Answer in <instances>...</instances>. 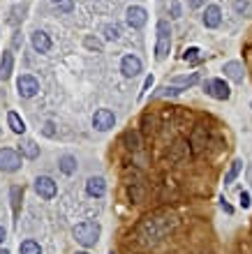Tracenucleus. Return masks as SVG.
Here are the masks:
<instances>
[{
	"instance_id": "f257e3e1",
	"label": "nucleus",
	"mask_w": 252,
	"mask_h": 254,
	"mask_svg": "<svg viewBox=\"0 0 252 254\" xmlns=\"http://www.w3.org/2000/svg\"><path fill=\"white\" fill-rule=\"evenodd\" d=\"M74 238H77V243H81L84 247H91L95 245L99 240V233H102V229H99L97 222H81V224L74 226Z\"/></svg>"
},
{
	"instance_id": "f03ea898",
	"label": "nucleus",
	"mask_w": 252,
	"mask_h": 254,
	"mask_svg": "<svg viewBox=\"0 0 252 254\" xmlns=\"http://www.w3.org/2000/svg\"><path fill=\"white\" fill-rule=\"evenodd\" d=\"M169 49H171V28H169L167 21L158 23V44H155V58L164 60L169 56Z\"/></svg>"
},
{
	"instance_id": "7ed1b4c3",
	"label": "nucleus",
	"mask_w": 252,
	"mask_h": 254,
	"mask_svg": "<svg viewBox=\"0 0 252 254\" xmlns=\"http://www.w3.org/2000/svg\"><path fill=\"white\" fill-rule=\"evenodd\" d=\"M0 169L2 171H19L21 169V155L12 148L0 150Z\"/></svg>"
},
{
	"instance_id": "20e7f679",
	"label": "nucleus",
	"mask_w": 252,
	"mask_h": 254,
	"mask_svg": "<svg viewBox=\"0 0 252 254\" xmlns=\"http://www.w3.org/2000/svg\"><path fill=\"white\" fill-rule=\"evenodd\" d=\"M116 123V116L114 111H109V109H97L95 111V116H93V127L95 129H99V132H107V129H111Z\"/></svg>"
},
{
	"instance_id": "39448f33",
	"label": "nucleus",
	"mask_w": 252,
	"mask_h": 254,
	"mask_svg": "<svg viewBox=\"0 0 252 254\" xmlns=\"http://www.w3.org/2000/svg\"><path fill=\"white\" fill-rule=\"evenodd\" d=\"M16 88H19V95H21V97H35L37 90H39V83H37L35 76L23 74L21 79L16 81Z\"/></svg>"
},
{
	"instance_id": "423d86ee",
	"label": "nucleus",
	"mask_w": 252,
	"mask_h": 254,
	"mask_svg": "<svg viewBox=\"0 0 252 254\" xmlns=\"http://www.w3.org/2000/svg\"><path fill=\"white\" fill-rule=\"evenodd\" d=\"M204 88H206V93L215 99H229V95H231L229 86L222 81V79H211V81H206Z\"/></svg>"
},
{
	"instance_id": "0eeeda50",
	"label": "nucleus",
	"mask_w": 252,
	"mask_h": 254,
	"mask_svg": "<svg viewBox=\"0 0 252 254\" xmlns=\"http://www.w3.org/2000/svg\"><path fill=\"white\" fill-rule=\"evenodd\" d=\"M35 190H37V194L42 196V199H54L56 192H58L56 183L49 178V176H39V178L35 180Z\"/></svg>"
},
{
	"instance_id": "6e6552de",
	"label": "nucleus",
	"mask_w": 252,
	"mask_h": 254,
	"mask_svg": "<svg viewBox=\"0 0 252 254\" xmlns=\"http://www.w3.org/2000/svg\"><path fill=\"white\" fill-rule=\"evenodd\" d=\"M121 72L127 76V79L137 76L139 72H141V60H139L137 56H125V58L121 60Z\"/></svg>"
},
{
	"instance_id": "1a4fd4ad",
	"label": "nucleus",
	"mask_w": 252,
	"mask_h": 254,
	"mask_svg": "<svg viewBox=\"0 0 252 254\" xmlns=\"http://www.w3.org/2000/svg\"><path fill=\"white\" fill-rule=\"evenodd\" d=\"M86 192L91 196H104V192H107V183H104V178L102 176H93V178H88V183H86Z\"/></svg>"
},
{
	"instance_id": "9d476101",
	"label": "nucleus",
	"mask_w": 252,
	"mask_h": 254,
	"mask_svg": "<svg viewBox=\"0 0 252 254\" xmlns=\"http://www.w3.org/2000/svg\"><path fill=\"white\" fill-rule=\"evenodd\" d=\"M146 19H148V14H146L144 7H130L127 9V23H130L132 28H144Z\"/></svg>"
},
{
	"instance_id": "9b49d317",
	"label": "nucleus",
	"mask_w": 252,
	"mask_h": 254,
	"mask_svg": "<svg viewBox=\"0 0 252 254\" xmlns=\"http://www.w3.org/2000/svg\"><path fill=\"white\" fill-rule=\"evenodd\" d=\"M222 21V12L218 5H211V7H206V12H204V26L206 28H218Z\"/></svg>"
},
{
	"instance_id": "f8f14e48",
	"label": "nucleus",
	"mask_w": 252,
	"mask_h": 254,
	"mask_svg": "<svg viewBox=\"0 0 252 254\" xmlns=\"http://www.w3.org/2000/svg\"><path fill=\"white\" fill-rule=\"evenodd\" d=\"M32 46H35V51L46 53L49 49H51V39H49V35H46V32L35 30V32H32Z\"/></svg>"
},
{
	"instance_id": "ddd939ff",
	"label": "nucleus",
	"mask_w": 252,
	"mask_h": 254,
	"mask_svg": "<svg viewBox=\"0 0 252 254\" xmlns=\"http://www.w3.org/2000/svg\"><path fill=\"white\" fill-rule=\"evenodd\" d=\"M224 74L229 76L231 81L243 83V76H245L243 65H241V63H236V60H231V63H227V65H224Z\"/></svg>"
},
{
	"instance_id": "4468645a",
	"label": "nucleus",
	"mask_w": 252,
	"mask_h": 254,
	"mask_svg": "<svg viewBox=\"0 0 252 254\" xmlns=\"http://www.w3.org/2000/svg\"><path fill=\"white\" fill-rule=\"evenodd\" d=\"M12 69H14V56L9 51H2V58H0V76H2V81H7L12 76Z\"/></svg>"
},
{
	"instance_id": "2eb2a0df",
	"label": "nucleus",
	"mask_w": 252,
	"mask_h": 254,
	"mask_svg": "<svg viewBox=\"0 0 252 254\" xmlns=\"http://www.w3.org/2000/svg\"><path fill=\"white\" fill-rule=\"evenodd\" d=\"M21 153L28 159H35V157L39 155V146H35V141H31V139H23L21 141Z\"/></svg>"
},
{
	"instance_id": "dca6fc26",
	"label": "nucleus",
	"mask_w": 252,
	"mask_h": 254,
	"mask_svg": "<svg viewBox=\"0 0 252 254\" xmlns=\"http://www.w3.org/2000/svg\"><path fill=\"white\" fill-rule=\"evenodd\" d=\"M7 123H9V127L14 129L16 134H23V132H26V123H23V120L19 118V113L9 111V113H7Z\"/></svg>"
},
{
	"instance_id": "f3484780",
	"label": "nucleus",
	"mask_w": 252,
	"mask_h": 254,
	"mask_svg": "<svg viewBox=\"0 0 252 254\" xmlns=\"http://www.w3.org/2000/svg\"><path fill=\"white\" fill-rule=\"evenodd\" d=\"M241 169H243V162H241V159H234L229 166V171H227V176H224V185H231V183L236 180V176L241 173Z\"/></svg>"
},
{
	"instance_id": "a211bd4d",
	"label": "nucleus",
	"mask_w": 252,
	"mask_h": 254,
	"mask_svg": "<svg viewBox=\"0 0 252 254\" xmlns=\"http://www.w3.org/2000/svg\"><path fill=\"white\" fill-rule=\"evenodd\" d=\"M61 171H63V173H67V176H72V173L77 171V159H74L72 155L61 157Z\"/></svg>"
},
{
	"instance_id": "6ab92c4d",
	"label": "nucleus",
	"mask_w": 252,
	"mask_h": 254,
	"mask_svg": "<svg viewBox=\"0 0 252 254\" xmlns=\"http://www.w3.org/2000/svg\"><path fill=\"white\" fill-rule=\"evenodd\" d=\"M19 250H21V254H42V247L35 240H23L19 245Z\"/></svg>"
},
{
	"instance_id": "aec40b11",
	"label": "nucleus",
	"mask_w": 252,
	"mask_h": 254,
	"mask_svg": "<svg viewBox=\"0 0 252 254\" xmlns=\"http://www.w3.org/2000/svg\"><path fill=\"white\" fill-rule=\"evenodd\" d=\"M185 63H192V65H197L199 60H201V51H199L197 46H192V49H188V51L183 53Z\"/></svg>"
},
{
	"instance_id": "412c9836",
	"label": "nucleus",
	"mask_w": 252,
	"mask_h": 254,
	"mask_svg": "<svg viewBox=\"0 0 252 254\" xmlns=\"http://www.w3.org/2000/svg\"><path fill=\"white\" fill-rule=\"evenodd\" d=\"M104 37L111 39V42L118 39L121 37V28H118V26H107V28H104Z\"/></svg>"
},
{
	"instance_id": "4be33fe9",
	"label": "nucleus",
	"mask_w": 252,
	"mask_h": 254,
	"mask_svg": "<svg viewBox=\"0 0 252 254\" xmlns=\"http://www.w3.org/2000/svg\"><path fill=\"white\" fill-rule=\"evenodd\" d=\"M199 76L197 74H190V76H178V79H174V83H183V86H192V83H197Z\"/></svg>"
},
{
	"instance_id": "5701e85b",
	"label": "nucleus",
	"mask_w": 252,
	"mask_h": 254,
	"mask_svg": "<svg viewBox=\"0 0 252 254\" xmlns=\"http://www.w3.org/2000/svg\"><path fill=\"white\" fill-rule=\"evenodd\" d=\"M86 46H88V49H95V51H102V44L93 37H86Z\"/></svg>"
},
{
	"instance_id": "b1692460",
	"label": "nucleus",
	"mask_w": 252,
	"mask_h": 254,
	"mask_svg": "<svg viewBox=\"0 0 252 254\" xmlns=\"http://www.w3.org/2000/svg\"><path fill=\"white\" fill-rule=\"evenodd\" d=\"M234 9H236V12H250V5L243 2V0H236V2H234Z\"/></svg>"
},
{
	"instance_id": "393cba45",
	"label": "nucleus",
	"mask_w": 252,
	"mask_h": 254,
	"mask_svg": "<svg viewBox=\"0 0 252 254\" xmlns=\"http://www.w3.org/2000/svg\"><path fill=\"white\" fill-rule=\"evenodd\" d=\"M238 199H241V206H243V208H250V194H248V192H241Z\"/></svg>"
},
{
	"instance_id": "a878e982",
	"label": "nucleus",
	"mask_w": 252,
	"mask_h": 254,
	"mask_svg": "<svg viewBox=\"0 0 252 254\" xmlns=\"http://www.w3.org/2000/svg\"><path fill=\"white\" fill-rule=\"evenodd\" d=\"M171 16H174V19L181 16V5H178V2H171Z\"/></svg>"
},
{
	"instance_id": "bb28decb",
	"label": "nucleus",
	"mask_w": 252,
	"mask_h": 254,
	"mask_svg": "<svg viewBox=\"0 0 252 254\" xmlns=\"http://www.w3.org/2000/svg\"><path fill=\"white\" fill-rule=\"evenodd\" d=\"M44 134H46V136H51V134H54V125H51V123H46V127H44Z\"/></svg>"
},
{
	"instance_id": "cd10ccee",
	"label": "nucleus",
	"mask_w": 252,
	"mask_h": 254,
	"mask_svg": "<svg viewBox=\"0 0 252 254\" xmlns=\"http://www.w3.org/2000/svg\"><path fill=\"white\" fill-rule=\"evenodd\" d=\"M204 2H206V0H190V5H192V7H194V9H197V7H201Z\"/></svg>"
},
{
	"instance_id": "c85d7f7f",
	"label": "nucleus",
	"mask_w": 252,
	"mask_h": 254,
	"mask_svg": "<svg viewBox=\"0 0 252 254\" xmlns=\"http://www.w3.org/2000/svg\"><path fill=\"white\" fill-rule=\"evenodd\" d=\"M151 86H153V76H148V79H146V83H144V90H148V88H151Z\"/></svg>"
},
{
	"instance_id": "c756f323",
	"label": "nucleus",
	"mask_w": 252,
	"mask_h": 254,
	"mask_svg": "<svg viewBox=\"0 0 252 254\" xmlns=\"http://www.w3.org/2000/svg\"><path fill=\"white\" fill-rule=\"evenodd\" d=\"M248 183H250V185H252V164L248 166Z\"/></svg>"
},
{
	"instance_id": "7c9ffc66",
	"label": "nucleus",
	"mask_w": 252,
	"mask_h": 254,
	"mask_svg": "<svg viewBox=\"0 0 252 254\" xmlns=\"http://www.w3.org/2000/svg\"><path fill=\"white\" fill-rule=\"evenodd\" d=\"M243 252H245V254H252V247H250V245H243Z\"/></svg>"
},
{
	"instance_id": "2f4dec72",
	"label": "nucleus",
	"mask_w": 252,
	"mask_h": 254,
	"mask_svg": "<svg viewBox=\"0 0 252 254\" xmlns=\"http://www.w3.org/2000/svg\"><path fill=\"white\" fill-rule=\"evenodd\" d=\"M2 240H5V229L0 226V243H2Z\"/></svg>"
},
{
	"instance_id": "473e14b6",
	"label": "nucleus",
	"mask_w": 252,
	"mask_h": 254,
	"mask_svg": "<svg viewBox=\"0 0 252 254\" xmlns=\"http://www.w3.org/2000/svg\"><path fill=\"white\" fill-rule=\"evenodd\" d=\"M0 254H9V252H7V250H0Z\"/></svg>"
},
{
	"instance_id": "72a5a7b5",
	"label": "nucleus",
	"mask_w": 252,
	"mask_h": 254,
	"mask_svg": "<svg viewBox=\"0 0 252 254\" xmlns=\"http://www.w3.org/2000/svg\"><path fill=\"white\" fill-rule=\"evenodd\" d=\"M51 2H63V0H51Z\"/></svg>"
},
{
	"instance_id": "f704fd0d",
	"label": "nucleus",
	"mask_w": 252,
	"mask_h": 254,
	"mask_svg": "<svg viewBox=\"0 0 252 254\" xmlns=\"http://www.w3.org/2000/svg\"><path fill=\"white\" fill-rule=\"evenodd\" d=\"M77 254H88V252H77Z\"/></svg>"
}]
</instances>
